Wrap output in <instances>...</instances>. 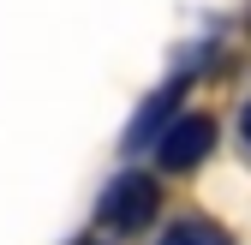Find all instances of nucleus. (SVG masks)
Here are the masks:
<instances>
[{
    "label": "nucleus",
    "instance_id": "7ed1b4c3",
    "mask_svg": "<svg viewBox=\"0 0 251 245\" xmlns=\"http://www.w3.org/2000/svg\"><path fill=\"white\" fill-rule=\"evenodd\" d=\"M162 245H233L215 221H203V216H192V221H174L168 233H162Z\"/></svg>",
    "mask_w": 251,
    "mask_h": 245
},
{
    "label": "nucleus",
    "instance_id": "39448f33",
    "mask_svg": "<svg viewBox=\"0 0 251 245\" xmlns=\"http://www.w3.org/2000/svg\"><path fill=\"white\" fill-rule=\"evenodd\" d=\"M78 245H90V239H78Z\"/></svg>",
    "mask_w": 251,
    "mask_h": 245
},
{
    "label": "nucleus",
    "instance_id": "f257e3e1",
    "mask_svg": "<svg viewBox=\"0 0 251 245\" xmlns=\"http://www.w3.org/2000/svg\"><path fill=\"white\" fill-rule=\"evenodd\" d=\"M155 203H162V192H155V179H150V173H120L114 186L102 192L96 216H102L108 227H120V233H138V227L155 216Z\"/></svg>",
    "mask_w": 251,
    "mask_h": 245
},
{
    "label": "nucleus",
    "instance_id": "f03ea898",
    "mask_svg": "<svg viewBox=\"0 0 251 245\" xmlns=\"http://www.w3.org/2000/svg\"><path fill=\"white\" fill-rule=\"evenodd\" d=\"M209 144H215V126H209V114H185V120H174V126L162 132L155 156H162V168L185 173V168H198V162L209 156Z\"/></svg>",
    "mask_w": 251,
    "mask_h": 245
},
{
    "label": "nucleus",
    "instance_id": "20e7f679",
    "mask_svg": "<svg viewBox=\"0 0 251 245\" xmlns=\"http://www.w3.org/2000/svg\"><path fill=\"white\" fill-rule=\"evenodd\" d=\"M239 138H245V149H251V102H245V114H239Z\"/></svg>",
    "mask_w": 251,
    "mask_h": 245
}]
</instances>
